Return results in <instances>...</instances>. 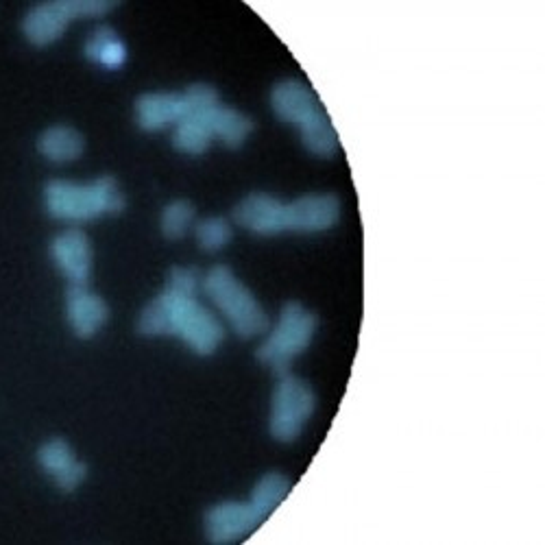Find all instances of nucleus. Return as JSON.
Instances as JSON below:
<instances>
[{
	"instance_id": "obj_2",
	"label": "nucleus",
	"mask_w": 545,
	"mask_h": 545,
	"mask_svg": "<svg viewBox=\"0 0 545 545\" xmlns=\"http://www.w3.org/2000/svg\"><path fill=\"white\" fill-rule=\"evenodd\" d=\"M46 208L62 221H92L101 214H118L125 210V197L114 177H99L90 186L70 181H51L46 186Z\"/></svg>"
},
{
	"instance_id": "obj_20",
	"label": "nucleus",
	"mask_w": 545,
	"mask_h": 545,
	"mask_svg": "<svg viewBox=\"0 0 545 545\" xmlns=\"http://www.w3.org/2000/svg\"><path fill=\"white\" fill-rule=\"evenodd\" d=\"M192 218H195V205L190 201H173L171 205H166V210L162 212L164 236L171 240L186 236L192 225Z\"/></svg>"
},
{
	"instance_id": "obj_6",
	"label": "nucleus",
	"mask_w": 545,
	"mask_h": 545,
	"mask_svg": "<svg viewBox=\"0 0 545 545\" xmlns=\"http://www.w3.org/2000/svg\"><path fill=\"white\" fill-rule=\"evenodd\" d=\"M264 519L249 502H223L205 513V535L212 543H229L247 537Z\"/></svg>"
},
{
	"instance_id": "obj_13",
	"label": "nucleus",
	"mask_w": 545,
	"mask_h": 545,
	"mask_svg": "<svg viewBox=\"0 0 545 545\" xmlns=\"http://www.w3.org/2000/svg\"><path fill=\"white\" fill-rule=\"evenodd\" d=\"M136 120L144 131H160L181 120V94L149 92L136 101Z\"/></svg>"
},
{
	"instance_id": "obj_7",
	"label": "nucleus",
	"mask_w": 545,
	"mask_h": 545,
	"mask_svg": "<svg viewBox=\"0 0 545 545\" xmlns=\"http://www.w3.org/2000/svg\"><path fill=\"white\" fill-rule=\"evenodd\" d=\"M341 218V199L336 195H306L286 203V229L295 232H325Z\"/></svg>"
},
{
	"instance_id": "obj_22",
	"label": "nucleus",
	"mask_w": 545,
	"mask_h": 545,
	"mask_svg": "<svg viewBox=\"0 0 545 545\" xmlns=\"http://www.w3.org/2000/svg\"><path fill=\"white\" fill-rule=\"evenodd\" d=\"M72 460H75V454H72V447L62 441V439H53L40 447L38 452V463L48 471V474H57L64 467H68Z\"/></svg>"
},
{
	"instance_id": "obj_1",
	"label": "nucleus",
	"mask_w": 545,
	"mask_h": 545,
	"mask_svg": "<svg viewBox=\"0 0 545 545\" xmlns=\"http://www.w3.org/2000/svg\"><path fill=\"white\" fill-rule=\"evenodd\" d=\"M138 330L144 336L177 334L199 356H212L225 338L221 321L195 297H179L166 290L142 310Z\"/></svg>"
},
{
	"instance_id": "obj_15",
	"label": "nucleus",
	"mask_w": 545,
	"mask_h": 545,
	"mask_svg": "<svg viewBox=\"0 0 545 545\" xmlns=\"http://www.w3.org/2000/svg\"><path fill=\"white\" fill-rule=\"evenodd\" d=\"M301 131V142H304V147L319 155V157H332L336 151H338V133L332 125L330 116L325 114V109H321V112L310 118L306 125L299 127Z\"/></svg>"
},
{
	"instance_id": "obj_19",
	"label": "nucleus",
	"mask_w": 545,
	"mask_h": 545,
	"mask_svg": "<svg viewBox=\"0 0 545 545\" xmlns=\"http://www.w3.org/2000/svg\"><path fill=\"white\" fill-rule=\"evenodd\" d=\"M218 107H221L218 92L212 86H205V83L190 86L184 94H181V120H188V118L210 120L216 114Z\"/></svg>"
},
{
	"instance_id": "obj_21",
	"label": "nucleus",
	"mask_w": 545,
	"mask_h": 545,
	"mask_svg": "<svg viewBox=\"0 0 545 545\" xmlns=\"http://www.w3.org/2000/svg\"><path fill=\"white\" fill-rule=\"evenodd\" d=\"M232 240V227L221 216L203 218L197 225V242L203 251H218Z\"/></svg>"
},
{
	"instance_id": "obj_23",
	"label": "nucleus",
	"mask_w": 545,
	"mask_h": 545,
	"mask_svg": "<svg viewBox=\"0 0 545 545\" xmlns=\"http://www.w3.org/2000/svg\"><path fill=\"white\" fill-rule=\"evenodd\" d=\"M199 273L195 269H186V266H173L166 280V293H173L179 297H195L199 290Z\"/></svg>"
},
{
	"instance_id": "obj_18",
	"label": "nucleus",
	"mask_w": 545,
	"mask_h": 545,
	"mask_svg": "<svg viewBox=\"0 0 545 545\" xmlns=\"http://www.w3.org/2000/svg\"><path fill=\"white\" fill-rule=\"evenodd\" d=\"M212 118L210 120H203V118L179 120L175 136H173L175 149L181 153H188V155H201V153L208 151L210 142L214 138Z\"/></svg>"
},
{
	"instance_id": "obj_24",
	"label": "nucleus",
	"mask_w": 545,
	"mask_h": 545,
	"mask_svg": "<svg viewBox=\"0 0 545 545\" xmlns=\"http://www.w3.org/2000/svg\"><path fill=\"white\" fill-rule=\"evenodd\" d=\"M62 7L70 20L86 18V16H101L118 7L116 0H62Z\"/></svg>"
},
{
	"instance_id": "obj_16",
	"label": "nucleus",
	"mask_w": 545,
	"mask_h": 545,
	"mask_svg": "<svg viewBox=\"0 0 545 545\" xmlns=\"http://www.w3.org/2000/svg\"><path fill=\"white\" fill-rule=\"evenodd\" d=\"M253 120L245 114H240L238 109L232 107H218L212 118V131L216 138H221L227 147L238 149L245 144V140L251 136L253 131Z\"/></svg>"
},
{
	"instance_id": "obj_9",
	"label": "nucleus",
	"mask_w": 545,
	"mask_h": 545,
	"mask_svg": "<svg viewBox=\"0 0 545 545\" xmlns=\"http://www.w3.org/2000/svg\"><path fill=\"white\" fill-rule=\"evenodd\" d=\"M271 107L277 118L286 120V123H293L297 127L306 125L310 118L321 112V105L317 96L297 79H286L280 81L271 92Z\"/></svg>"
},
{
	"instance_id": "obj_27",
	"label": "nucleus",
	"mask_w": 545,
	"mask_h": 545,
	"mask_svg": "<svg viewBox=\"0 0 545 545\" xmlns=\"http://www.w3.org/2000/svg\"><path fill=\"white\" fill-rule=\"evenodd\" d=\"M114 38H118L114 29H109V27L96 29V31L92 33V38H90L88 44H86V55H88V59H92V62H96V57L101 55L103 48H105L109 42H112Z\"/></svg>"
},
{
	"instance_id": "obj_3",
	"label": "nucleus",
	"mask_w": 545,
	"mask_h": 545,
	"mask_svg": "<svg viewBox=\"0 0 545 545\" xmlns=\"http://www.w3.org/2000/svg\"><path fill=\"white\" fill-rule=\"evenodd\" d=\"M317 327V314L301 306L299 301H288L280 312V321H277L275 330L260 345L258 360L269 365L277 375L290 373L293 360L310 347Z\"/></svg>"
},
{
	"instance_id": "obj_11",
	"label": "nucleus",
	"mask_w": 545,
	"mask_h": 545,
	"mask_svg": "<svg viewBox=\"0 0 545 545\" xmlns=\"http://www.w3.org/2000/svg\"><path fill=\"white\" fill-rule=\"evenodd\" d=\"M109 308L88 286L72 284L68 288V321L81 338H92L107 323Z\"/></svg>"
},
{
	"instance_id": "obj_17",
	"label": "nucleus",
	"mask_w": 545,
	"mask_h": 545,
	"mask_svg": "<svg viewBox=\"0 0 545 545\" xmlns=\"http://www.w3.org/2000/svg\"><path fill=\"white\" fill-rule=\"evenodd\" d=\"M288 493H290V480L282 474H275V471H271V474L262 476L256 482V487H253V491H251L249 504L256 508V513L262 519H266L277 506L286 500Z\"/></svg>"
},
{
	"instance_id": "obj_8",
	"label": "nucleus",
	"mask_w": 545,
	"mask_h": 545,
	"mask_svg": "<svg viewBox=\"0 0 545 545\" xmlns=\"http://www.w3.org/2000/svg\"><path fill=\"white\" fill-rule=\"evenodd\" d=\"M234 221L260 236L286 232V203L264 192H253L234 208Z\"/></svg>"
},
{
	"instance_id": "obj_4",
	"label": "nucleus",
	"mask_w": 545,
	"mask_h": 545,
	"mask_svg": "<svg viewBox=\"0 0 545 545\" xmlns=\"http://www.w3.org/2000/svg\"><path fill=\"white\" fill-rule=\"evenodd\" d=\"M205 293L210 295L214 304L223 310L229 319V325L240 338H253L269 327V317L258 304L249 288L238 282V277L227 266H214L203 280Z\"/></svg>"
},
{
	"instance_id": "obj_14",
	"label": "nucleus",
	"mask_w": 545,
	"mask_h": 545,
	"mask_svg": "<svg viewBox=\"0 0 545 545\" xmlns=\"http://www.w3.org/2000/svg\"><path fill=\"white\" fill-rule=\"evenodd\" d=\"M38 149L53 162H72L86 149V140H83L77 129L59 125L42 133L38 140Z\"/></svg>"
},
{
	"instance_id": "obj_25",
	"label": "nucleus",
	"mask_w": 545,
	"mask_h": 545,
	"mask_svg": "<svg viewBox=\"0 0 545 545\" xmlns=\"http://www.w3.org/2000/svg\"><path fill=\"white\" fill-rule=\"evenodd\" d=\"M88 476V465L79 463V460H72V463L68 467H64L62 471H57L55 474V480L59 484V489L64 491H75L79 484L86 480Z\"/></svg>"
},
{
	"instance_id": "obj_12",
	"label": "nucleus",
	"mask_w": 545,
	"mask_h": 545,
	"mask_svg": "<svg viewBox=\"0 0 545 545\" xmlns=\"http://www.w3.org/2000/svg\"><path fill=\"white\" fill-rule=\"evenodd\" d=\"M68 22L70 16L62 7V0H57V3H42L33 7L22 22V31L31 44L46 46L62 38Z\"/></svg>"
},
{
	"instance_id": "obj_10",
	"label": "nucleus",
	"mask_w": 545,
	"mask_h": 545,
	"mask_svg": "<svg viewBox=\"0 0 545 545\" xmlns=\"http://www.w3.org/2000/svg\"><path fill=\"white\" fill-rule=\"evenodd\" d=\"M51 253L72 284H88L92 273V245L86 234L79 229H68L53 240Z\"/></svg>"
},
{
	"instance_id": "obj_5",
	"label": "nucleus",
	"mask_w": 545,
	"mask_h": 545,
	"mask_svg": "<svg viewBox=\"0 0 545 545\" xmlns=\"http://www.w3.org/2000/svg\"><path fill=\"white\" fill-rule=\"evenodd\" d=\"M317 408V395L312 386L293 373L280 375L273 391L269 432L275 441L290 443L304 432L308 419Z\"/></svg>"
},
{
	"instance_id": "obj_26",
	"label": "nucleus",
	"mask_w": 545,
	"mask_h": 545,
	"mask_svg": "<svg viewBox=\"0 0 545 545\" xmlns=\"http://www.w3.org/2000/svg\"><path fill=\"white\" fill-rule=\"evenodd\" d=\"M125 62H127V46L123 44V40H120V38H114L112 42H109L103 48L101 55L96 57V64H101V66H105L109 70H116V68L123 66Z\"/></svg>"
}]
</instances>
